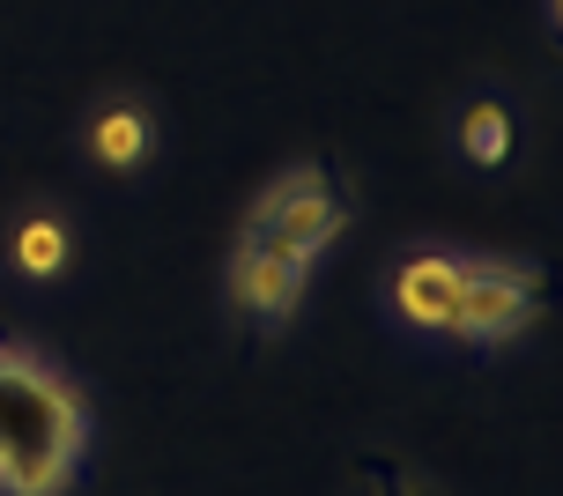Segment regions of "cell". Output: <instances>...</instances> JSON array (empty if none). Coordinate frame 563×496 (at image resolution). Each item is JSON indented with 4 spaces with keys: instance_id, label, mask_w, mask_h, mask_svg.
Masks as SVG:
<instances>
[{
    "instance_id": "cell-1",
    "label": "cell",
    "mask_w": 563,
    "mask_h": 496,
    "mask_svg": "<svg viewBox=\"0 0 563 496\" xmlns=\"http://www.w3.org/2000/svg\"><path fill=\"white\" fill-rule=\"evenodd\" d=\"M89 408L67 371L23 341H0V496H59L82 467Z\"/></svg>"
},
{
    "instance_id": "cell-2",
    "label": "cell",
    "mask_w": 563,
    "mask_h": 496,
    "mask_svg": "<svg viewBox=\"0 0 563 496\" xmlns=\"http://www.w3.org/2000/svg\"><path fill=\"white\" fill-rule=\"evenodd\" d=\"M349 222H356V194H349V178H341L334 164H297V170H282L275 186L253 200V216H245L238 238L275 245V252H289V260H305V267H311V260L334 245Z\"/></svg>"
},
{
    "instance_id": "cell-3",
    "label": "cell",
    "mask_w": 563,
    "mask_h": 496,
    "mask_svg": "<svg viewBox=\"0 0 563 496\" xmlns=\"http://www.w3.org/2000/svg\"><path fill=\"white\" fill-rule=\"evenodd\" d=\"M541 319V267H519V260H467L460 252V289H452V327L460 341H519V333Z\"/></svg>"
},
{
    "instance_id": "cell-4",
    "label": "cell",
    "mask_w": 563,
    "mask_h": 496,
    "mask_svg": "<svg viewBox=\"0 0 563 496\" xmlns=\"http://www.w3.org/2000/svg\"><path fill=\"white\" fill-rule=\"evenodd\" d=\"M305 260H289L275 245H253V238H238L230 245V304L253 319V327H289L297 319V304H305Z\"/></svg>"
},
{
    "instance_id": "cell-5",
    "label": "cell",
    "mask_w": 563,
    "mask_h": 496,
    "mask_svg": "<svg viewBox=\"0 0 563 496\" xmlns=\"http://www.w3.org/2000/svg\"><path fill=\"white\" fill-rule=\"evenodd\" d=\"M82 148L112 170V178H134V170L156 156V111L141 104V97H104V104L82 119Z\"/></svg>"
},
{
    "instance_id": "cell-6",
    "label": "cell",
    "mask_w": 563,
    "mask_h": 496,
    "mask_svg": "<svg viewBox=\"0 0 563 496\" xmlns=\"http://www.w3.org/2000/svg\"><path fill=\"white\" fill-rule=\"evenodd\" d=\"M452 289H460V252H408L394 267V311L422 333L452 327Z\"/></svg>"
},
{
    "instance_id": "cell-7",
    "label": "cell",
    "mask_w": 563,
    "mask_h": 496,
    "mask_svg": "<svg viewBox=\"0 0 563 496\" xmlns=\"http://www.w3.org/2000/svg\"><path fill=\"white\" fill-rule=\"evenodd\" d=\"M67 260H75V230H67L59 208H23V216L8 222V267L23 282L67 275Z\"/></svg>"
},
{
    "instance_id": "cell-8",
    "label": "cell",
    "mask_w": 563,
    "mask_h": 496,
    "mask_svg": "<svg viewBox=\"0 0 563 496\" xmlns=\"http://www.w3.org/2000/svg\"><path fill=\"white\" fill-rule=\"evenodd\" d=\"M460 148H467V164H482V170L511 164V148H519L511 104H497V97H475V104L460 111Z\"/></svg>"
},
{
    "instance_id": "cell-9",
    "label": "cell",
    "mask_w": 563,
    "mask_h": 496,
    "mask_svg": "<svg viewBox=\"0 0 563 496\" xmlns=\"http://www.w3.org/2000/svg\"><path fill=\"white\" fill-rule=\"evenodd\" d=\"M378 496H408V489H400V482H386V489H378Z\"/></svg>"
}]
</instances>
